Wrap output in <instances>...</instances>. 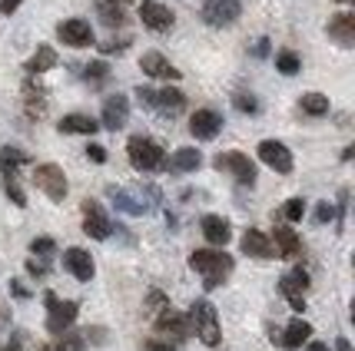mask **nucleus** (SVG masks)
Segmentation results:
<instances>
[{
    "label": "nucleus",
    "mask_w": 355,
    "mask_h": 351,
    "mask_svg": "<svg viewBox=\"0 0 355 351\" xmlns=\"http://www.w3.org/2000/svg\"><path fill=\"white\" fill-rule=\"evenodd\" d=\"M189 265L202 275V285H206V289H216L219 282L232 272V255L216 252V249H196V252L189 255Z\"/></svg>",
    "instance_id": "f257e3e1"
},
{
    "label": "nucleus",
    "mask_w": 355,
    "mask_h": 351,
    "mask_svg": "<svg viewBox=\"0 0 355 351\" xmlns=\"http://www.w3.org/2000/svg\"><path fill=\"white\" fill-rule=\"evenodd\" d=\"M189 328L200 335L202 345H219V318H216V308L209 305L206 298H200V302H193V308H189Z\"/></svg>",
    "instance_id": "f03ea898"
},
{
    "label": "nucleus",
    "mask_w": 355,
    "mask_h": 351,
    "mask_svg": "<svg viewBox=\"0 0 355 351\" xmlns=\"http://www.w3.org/2000/svg\"><path fill=\"white\" fill-rule=\"evenodd\" d=\"M126 150H130V163L139 172H156V169H163V163H166V153L159 150V143H153V139H146V136H133Z\"/></svg>",
    "instance_id": "7ed1b4c3"
},
{
    "label": "nucleus",
    "mask_w": 355,
    "mask_h": 351,
    "mask_svg": "<svg viewBox=\"0 0 355 351\" xmlns=\"http://www.w3.org/2000/svg\"><path fill=\"white\" fill-rule=\"evenodd\" d=\"M33 183H37V189H40L46 199H53V202H63V196H67V176H63V169L53 166V163H40V166L33 169Z\"/></svg>",
    "instance_id": "20e7f679"
},
{
    "label": "nucleus",
    "mask_w": 355,
    "mask_h": 351,
    "mask_svg": "<svg viewBox=\"0 0 355 351\" xmlns=\"http://www.w3.org/2000/svg\"><path fill=\"white\" fill-rule=\"evenodd\" d=\"M213 166L219 169V172H230L236 183L243 186H252L256 183V163L249 159V156L243 153H219L216 159H213Z\"/></svg>",
    "instance_id": "39448f33"
},
{
    "label": "nucleus",
    "mask_w": 355,
    "mask_h": 351,
    "mask_svg": "<svg viewBox=\"0 0 355 351\" xmlns=\"http://www.w3.org/2000/svg\"><path fill=\"white\" fill-rule=\"evenodd\" d=\"M46 332L50 335H63L73 321H77V302H60L57 295H46Z\"/></svg>",
    "instance_id": "423d86ee"
},
{
    "label": "nucleus",
    "mask_w": 355,
    "mask_h": 351,
    "mask_svg": "<svg viewBox=\"0 0 355 351\" xmlns=\"http://www.w3.org/2000/svg\"><path fill=\"white\" fill-rule=\"evenodd\" d=\"M239 14H243L239 0H206L202 3V20L209 27H230L239 20Z\"/></svg>",
    "instance_id": "0eeeda50"
},
{
    "label": "nucleus",
    "mask_w": 355,
    "mask_h": 351,
    "mask_svg": "<svg viewBox=\"0 0 355 351\" xmlns=\"http://www.w3.org/2000/svg\"><path fill=\"white\" fill-rule=\"evenodd\" d=\"M306 289H309V275L302 272V269L286 272L282 278H279V291L289 298V305H293L295 312H302V308H306V298H302V291Z\"/></svg>",
    "instance_id": "6e6552de"
},
{
    "label": "nucleus",
    "mask_w": 355,
    "mask_h": 351,
    "mask_svg": "<svg viewBox=\"0 0 355 351\" xmlns=\"http://www.w3.org/2000/svg\"><path fill=\"white\" fill-rule=\"evenodd\" d=\"M259 159L276 172H293V153L286 150V143L279 139H263L259 143Z\"/></svg>",
    "instance_id": "1a4fd4ad"
},
{
    "label": "nucleus",
    "mask_w": 355,
    "mask_h": 351,
    "mask_svg": "<svg viewBox=\"0 0 355 351\" xmlns=\"http://www.w3.org/2000/svg\"><path fill=\"white\" fill-rule=\"evenodd\" d=\"M83 232L90 235V239H110V232H113V226H110V219H107V213L96 206V202H83Z\"/></svg>",
    "instance_id": "9d476101"
},
{
    "label": "nucleus",
    "mask_w": 355,
    "mask_h": 351,
    "mask_svg": "<svg viewBox=\"0 0 355 351\" xmlns=\"http://www.w3.org/2000/svg\"><path fill=\"white\" fill-rule=\"evenodd\" d=\"M63 269L73 275V278H80V282H90L93 272H96V265H93V259H90V252H87V249H77V245L63 252Z\"/></svg>",
    "instance_id": "9b49d317"
},
{
    "label": "nucleus",
    "mask_w": 355,
    "mask_h": 351,
    "mask_svg": "<svg viewBox=\"0 0 355 351\" xmlns=\"http://www.w3.org/2000/svg\"><path fill=\"white\" fill-rule=\"evenodd\" d=\"M57 37H60L67 46H90L93 44V27L87 20L73 17V20H63L60 27H57Z\"/></svg>",
    "instance_id": "f8f14e48"
},
{
    "label": "nucleus",
    "mask_w": 355,
    "mask_h": 351,
    "mask_svg": "<svg viewBox=\"0 0 355 351\" xmlns=\"http://www.w3.org/2000/svg\"><path fill=\"white\" fill-rule=\"evenodd\" d=\"M219 129H223V116L216 109H196L189 120V133L196 139H216Z\"/></svg>",
    "instance_id": "ddd939ff"
},
{
    "label": "nucleus",
    "mask_w": 355,
    "mask_h": 351,
    "mask_svg": "<svg viewBox=\"0 0 355 351\" xmlns=\"http://www.w3.org/2000/svg\"><path fill=\"white\" fill-rule=\"evenodd\" d=\"M139 17H143V24L156 33H163L173 27V10L163 7V3H156V0H143V3H139Z\"/></svg>",
    "instance_id": "4468645a"
},
{
    "label": "nucleus",
    "mask_w": 355,
    "mask_h": 351,
    "mask_svg": "<svg viewBox=\"0 0 355 351\" xmlns=\"http://www.w3.org/2000/svg\"><path fill=\"white\" fill-rule=\"evenodd\" d=\"M126 120H130V100L120 96V93L110 96L107 103H103V126L116 133V129H123L126 126Z\"/></svg>",
    "instance_id": "2eb2a0df"
},
{
    "label": "nucleus",
    "mask_w": 355,
    "mask_h": 351,
    "mask_svg": "<svg viewBox=\"0 0 355 351\" xmlns=\"http://www.w3.org/2000/svg\"><path fill=\"white\" fill-rule=\"evenodd\" d=\"M139 66H143V73L146 77H156V80H180V70L173 66L163 53H143V60H139Z\"/></svg>",
    "instance_id": "dca6fc26"
},
{
    "label": "nucleus",
    "mask_w": 355,
    "mask_h": 351,
    "mask_svg": "<svg viewBox=\"0 0 355 351\" xmlns=\"http://www.w3.org/2000/svg\"><path fill=\"white\" fill-rule=\"evenodd\" d=\"M329 37L339 46H355V14H336L329 20Z\"/></svg>",
    "instance_id": "f3484780"
},
{
    "label": "nucleus",
    "mask_w": 355,
    "mask_h": 351,
    "mask_svg": "<svg viewBox=\"0 0 355 351\" xmlns=\"http://www.w3.org/2000/svg\"><path fill=\"white\" fill-rule=\"evenodd\" d=\"M202 235H206V242L209 245H226L232 239V229L230 222L223 219V215H202Z\"/></svg>",
    "instance_id": "a211bd4d"
},
{
    "label": "nucleus",
    "mask_w": 355,
    "mask_h": 351,
    "mask_svg": "<svg viewBox=\"0 0 355 351\" xmlns=\"http://www.w3.org/2000/svg\"><path fill=\"white\" fill-rule=\"evenodd\" d=\"M243 252L246 255H252V259H276V249H272V242L266 239L259 229H249L246 235H243Z\"/></svg>",
    "instance_id": "6ab92c4d"
},
{
    "label": "nucleus",
    "mask_w": 355,
    "mask_h": 351,
    "mask_svg": "<svg viewBox=\"0 0 355 351\" xmlns=\"http://www.w3.org/2000/svg\"><path fill=\"white\" fill-rule=\"evenodd\" d=\"M309 335H312V325H309V321L293 318V321H289V328L282 332V338L272 335V341H276V345H282V348H299L302 341H309Z\"/></svg>",
    "instance_id": "aec40b11"
},
{
    "label": "nucleus",
    "mask_w": 355,
    "mask_h": 351,
    "mask_svg": "<svg viewBox=\"0 0 355 351\" xmlns=\"http://www.w3.org/2000/svg\"><path fill=\"white\" fill-rule=\"evenodd\" d=\"M200 166H202L200 150H189V146L176 150V153L170 156V163H163V169H170V172H196Z\"/></svg>",
    "instance_id": "412c9836"
},
{
    "label": "nucleus",
    "mask_w": 355,
    "mask_h": 351,
    "mask_svg": "<svg viewBox=\"0 0 355 351\" xmlns=\"http://www.w3.org/2000/svg\"><path fill=\"white\" fill-rule=\"evenodd\" d=\"M302 252V242H299V235L293 229H286V226H276V255L279 259H295Z\"/></svg>",
    "instance_id": "4be33fe9"
},
{
    "label": "nucleus",
    "mask_w": 355,
    "mask_h": 351,
    "mask_svg": "<svg viewBox=\"0 0 355 351\" xmlns=\"http://www.w3.org/2000/svg\"><path fill=\"white\" fill-rule=\"evenodd\" d=\"M100 129V123L87 116V113H70V116H63L60 120V133H83V136H93Z\"/></svg>",
    "instance_id": "5701e85b"
},
{
    "label": "nucleus",
    "mask_w": 355,
    "mask_h": 351,
    "mask_svg": "<svg viewBox=\"0 0 355 351\" xmlns=\"http://www.w3.org/2000/svg\"><path fill=\"white\" fill-rule=\"evenodd\" d=\"M156 328H159V332H173L176 338L189 335V321H186L183 315H176L173 308H163V312L156 315Z\"/></svg>",
    "instance_id": "b1692460"
},
{
    "label": "nucleus",
    "mask_w": 355,
    "mask_h": 351,
    "mask_svg": "<svg viewBox=\"0 0 355 351\" xmlns=\"http://www.w3.org/2000/svg\"><path fill=\"white\" fill-rule=\"evenodd\" d=\"M110 196H113V202L123 209V213H130V215H143L150 206H146V199H139V196H133V192H126V189H110Z\"/></svg>",
    "instance_id": "393cba45"
},
{
    "label": "nucleus",
    "mask_w": 355,
    "mask_h": 351,
    "mask_svg": "<svg viewBox=\"0 0 355 351\" xmlns=\"http://www.w3.org/2000/svg\"><path fill=\"white\" fill-rule=\"evenodd\" d=\"M186 103V96L180 90H156L153 96V109H159V113H180Z\"/></svg>",
    "instance_id": "a878e982"
},
{
    "label": "nucleus",
    "mask_w": 355,
    "mask_h": 351,
    "mask_svg": "<svg viewBox=\"0 0 355 351\" xmlns=\"http://www.w3.org/2000/svg\"><path fill=\"white\" fill-rule=\"evenodd\" d=\"M53 66H57L53 46H37V53L27 60V73H46V70H53Z\"/></svg>",
    "instance_id": "bb28decb"
},
{
    "label": "nucleus",
    "mask_w": 355,
    "mask_h": 351,
    "mask_svg": "<svg viewBox=\"0 0 355 351\" xmlns=\"http://www.w3.org/2000/svg\"><path fill=\"white\" fill-rule=\"evenodd\" d=\"M299 107H302V113H309V116H325V113H329V96H322V93H306V96L299 100Z\"/></svg>",
    "instance_id": "cd10ccee"
},
{
    "label": "nucleus",
    "mask_w": 355,
    "mask_h": 351,
    "mask_svg": "<svg viewBox=\"0 0 355 351\" xmlns=\"http://www.w3.org/2000/svg\"><path fill=\"white\" fill-rule=\"evenodd\" d=\"M3 166V163H0ZM3 189H7V196L14 199V206H27V196L20 192V186H17V176H14V166H3Z\"/></svg>",
    "instance_id": "c85d7f7f"
},
{
    "label": "nucleus",
    "mask_w": 355,
    "mask_h": 351,
    "mask_svg": "<svg viewBox=\"0 0 355 351\" xmlns=\"http://www.w3.org/2000/svg\"><path fill=\"white\" fill-rule=\"evenodd\" d=\"M276 70L279 73H286V77H295L299 70H302V63H299V57H295L293 50H282L276 57Z\"/></svg>",
    "instance_id": "c756f323"
},
{
    "label": "nucleus",
    "mask_w": 355,
    "mask_h": 351,
    "mask_svg": "<svg viewBox=\"0 0 355 351\" xmlns=\"http://www.w3.org/2000/svg\"><path fill=\"white\" fill-rule=\"evenodd\" d=\"M50 351H83V338L67 335V332H63V335H57V345H53Z\"/></svg>",
    "instance_id": "7c9ffc66"
},
{
    "label": "nucleus",
    "mask_w": 355,
    "mask_h": 351,
    "mask_svg": "<svg viewBox=\"0 0 355 351\" xmlns=\"http://www.w3.org/2000/svg\"><path fill=\"white\" fill-rule=\"evenodd\" d=\"M282 213H286V219H289V222H299V219L306 215V202H302V199H289Z\"/></svg>",
    "instance_id": "2f4dec72"
},
{
    "label": "nucleus",
    "mask_w": 355,
    "mask_h": 351,
    "mask_svg": "<svg viewBox=\"0 0 355 351\" xmlns=\"http://www.w3.org/2000/svg\"><path fill=\"white\" fill-rule=\"evenodd\" d=\"M24 159H27V156L20 153V150H14V146H3V153H0V163H3V166H20Z\"/></svg>",
    "instance_id": "473e14b6"
},
{
    "label": "nucleus",
    "mask_w": 355,
    "mask_h": 351,
    "mask_svg": "<svg viewBox=\"0 0 355 351\" xmlns=\"http://www.w3.org/2000/svg\"><path fill=\"white\" fill-rule=\"evenodd\" d=\"M163 308H170V298H166L163 291H150V312H153V315H159Z\"/></svg>",
    "instance_id": "72a5a7b5"
},
{
    "label": "nucleus",
    "mask_w": 355,
    "mask_h": 351,
    "mask_svg": "<svg viewBox=\"0 0 355 351\" xmlns=\"http://www.w3.org/2000/svg\"><path fill=\"white\" fill-rule=\"evenodd\" d=\"M53 249H57V245H53V239H33V242H31L33 255H50Z\"/></svg>",
    "instance_id": "f704fd0d"
},
{
    "label": "nucleus",
    "mask_w": 355,
    "mask_h": 351,
    "mask_svg": "<svg viewBox=\"0 0 355 351\" xmlns=\"http://www.w3.org/2000/svg\"><path fill=\"white\" fill-rule=\"evenodd\" d=\"M236 109H243V113H256L259 103H256L252 96H246V93H239V96H236Z\"/></svg>",
    "instance_id": "c9c22d12"
},
{
    "label": "nucleus",
    "mask_w": 355,
    "mask_h": 351,
    "mask_svg": "<svg viewBox=\"0 0 355 351\" xmlns=\"http://www.w3.org/2000/svg\"><path fill=\"white\" fill-rule=\"evenodd\" d=\"M87 156H90L93 163H107V150H103L100 143H90V146H87Z\"/></svg>",
    "instance_id": "e433bc0d"
},
{
    "label": "nucleus",
    "mask_w": 355,
    "mask_h": 351,
    "mask_svg": "<svg viewBox=\"0 0 355 351\" xmlns=\"http://www.w3.org/2000/svg\"><path fill=\"white\" fill-rule=\"evenodd\" d=\"M103 77H107V63H93V66H87V80L96 83V80H103Z\"/></svg>",
    "instance_id": "4c0bfd02"
},
{
    "label": "nucleus",
    "mask_w": 355,
    "mask_h": 351,
    "mask_svg": "<svg viewBox=\"0 0 355 351\" xmlns=\"http://www.w3.org/2000/svg\"><path fill=\"white\" fill-rule=\"evenodd\" d=\"M332 215H336V206H332V202H322L319 213H315V222H329Z\"/></svg>",
    "instance_id": "58836bf2"
},
{
    "label": "nucleus",
    "mask_w": 355,
    "mask_h": 351,
    "mask_svg": "<svg viewBox=\"0 0 355 351\" xmlns=\"http://www.w3.org/2000/svg\"><path fill=\"white\" fill-rule=\"evenodd\" d=\"M27 272H31V275H44V272H46V262L31 259V262H27Z\"/></svg>",
    "instance_id": "ea45409f"
},
{
    "label": "nucleus",
    "mask_w": 355,
    "mask_h": 351,
    "mask_svg": "<svg viewBox=\"0 0 355 351\" xmlns=\"http://www.w3.org/2000/svg\"><path fill=\"white\" fill-rule=\"evenodd\" d=\"M20 7V0H0V14H14Z\"/></svg>",
    "instance_id": "a19ab883"
},
{
    "label": "nucleus",
    "mask_w": 355,
    "mask_h": 351,
    "mask_svg": "<svg viewBox=\"0 0 355 351\" xmlns=\"http://www.w3.org/2000/svg\"><path fill=\"white\" fill-rule=\"evenodd\" d=\"M143 351H176V348L163 345V341H146V345H143Z\"/></svg>",
    "instance_id": "79ce46f5"
},
{
    "label": "nucleus",
    "mask_w": 355,
    "mask_h": 351,
    "mask_svg": "<svg viewBox=\"0 0 355 351\" xmlns=\"http://www.w3.org/2000/svg\"><path fill=\"white\" fill-rule=\"evenodd\" d=\"M336 351H352V345H349L345 338H339V341H336Z\"/></svg>",
    "instance_id": "37998d69"
},
{
    "label": "nucleus",
    "mask_w": 355,
    "mask_h": 351,
    "mask_svg": "<svg viewBox=\"0 0 355 351\" xmlns=\"http://www.w3.org/2000/svg\"><path fill=\"white\" fill-rule=\"evenodd\" d=\"M266 50H269V46H266V40H259V44H256V57H266Z\"/></svg>",
    "instance_id": "c03bdc74"
},
{
    "label": "nucleus",
    "mask_w": 355,
    "mask_h": 351,
    "mask_svg": "<svg viewBox=\"0 0 355 351\" xmlns=\"http://www.w3.org/2000/svg\"><path fill=\"white\" fill-rule=\"evenodd\" d=\"M309 351H329V345H322V341H312Z\"/></svg>",
    "instance_id": "a18cd8bd"
},
{
    "label": "nucleus",
    "mask_w": 355,
    "mask_h": 351,
    "mask_svg": "<svg viewBox=\"0 0 355 351\" xmlns=\"http://www.w3.org/2000/svg\"><path fill=\"white\" fill-rule=\"evenodd\" d=\"M7 351H20V341H10V345H7Z\"/></svg>",
    "instance_id": "49530a36"
},
{
    "label": "nucleus",
    "mask_w": 355,
    "mask_h": 351,
    "mask_svg": "<svg viewBox=\"0 0 355 351\" xmlns=\"http://www.w3.org/2000/svg\"><path fill=\"white\" fill-rule=\"evenodd\" d=\"M339 3H349V0H339Z\"/></svg>",
    "instance_id": "de8ad7c7"
}]
</instances>
